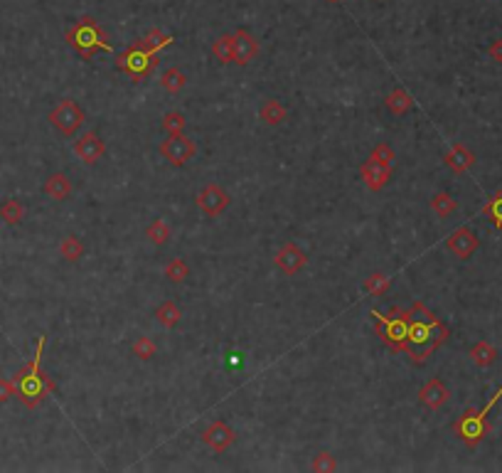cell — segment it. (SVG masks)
Instances as JSON below:
<instances>
[{"mask_svg": "<svg viewBox=\"0 0 502 473\" xmlns=\"http://www.w3.org/2000/svg\"><path fill=\"white\" fill-rule=\"evenodd\" d=\"M160 153L170 165L183 168V165H187L194 158L197 146H194L192 138H187L185 133H178V136H167L165 141L160 143Z\"/></svg>", "mask_w": 502, "mask_h": 473, "instance_id": "cell-8", "label": "cell"}, {"mask_svg": "<svg viewBox=\"0 0 502 473\" xmlns=\"http://www.w3.org/2000/svg\"><path fill=\"white\" fill-rule=\"evenodd\" d=\"M259 55V40L249 30H237L234 33V62L239 67H246L249 62H254Z\"/></svg>", "mask_w": 502, "mask_h": 473, "instance_id": "cell-15", "label": "cell"}, {"mask_svg": "<svg viewBox=\"0 0 502 473\" xmlns=\"http://www.w3.org/2000/svg\"><path fill=\"white\" fill-rule=\"evenodd\" d=\"M443 163L458 175L468 173V170L476 165V153L470 151V148H465L463 143H453V146L449 148V153L443 156Z\"/></svg>", "mask_w": 502, "mask_h": 473, "instance_id": "cell-17", "label": "cell"}, {"mask_svg": "<svg viewBox=\"0 0 502 473\" xmlns=\"http://www.w3.org/2000/svg\"><path fill=\"white\" fill-rule=\"evenodd\" d=\"M372 318H374V331H377V335L382 338V343L389 345L392 350H396V353H404L406 335H409V328H411L409 310L394 308L389 315H382V313H377V310H372Z\"/></svg>", "mask_w": 502, "mask_h": 473, "instance_id": "cell-3", "label": "cell"}, {"mask_svg": "<svg viewBox=\"0 0 502 473\" xmlns=\"http://www.w3.org/2000/svg\"><path fill=\"white\" fill-rule=\"evenodd\" d=\"M384 103H387V109L394 116H404L409 114L411 106H414V99H411V94L406 92V89H394V92L384 99Z\"/></svg>", "mask_w": 502, "mask_h": 473, "instance_id": "cell-21", "label": "cell"}, {"mask_svg": "<svg viewBox=\"0 0 502 473\" xmlns=\"http://www.w3.org/2000/svg\"><path fill=\"white\" fill-rule=\"evenodd\" d=\"M44 192H47V197H52V200H67V197L72 195V183L69 178H67L65 173H52L47 180H44Z\"/></svg>", "mask_w": 502, "mask_h": 473, "instance_id": "cell-19", "label": "cell"}, {"mask_svg": "<svg viewBox=\"0 0 502 473\" xmlns=\"http://www.w3.org/2000/svg\"><path fill=\"white\" fill-rule=\"evenodd\" d=\"M360 175H362V180H365V185H367L369 190L379 192V190H384L387 183L392 180V165L382 163V160H377L374 156H369L367 160L362 163Z\"/></svg>", "mask_w": 502, "mask_h": 473, "instance_id": "cell-12", "label": "cell"}, {"mask_svg": "<svg viewBox=\"0 0 502 473\" xmlns=\"http://www.w3.org/2000/svg\"><path fill=\"white\" fill-rule=\"evenodd\" d=\"M229 202H232L229 192L224 190L221 185H217V183H210V185H205L200 192H197V207H200L202 213L212 219L219 217V215H224V210L229 207Z\"/></svg>", "mask_w": 502, "mask_h": 473, "instance_id": "cell-9", "label": "cell"}, {"mask_svg": "<svg viewBox=\"0 0 502 473\" xmlns=\"http://www.w3.org/2000/svg\"><path fill=\"white\" fill-rule=\"evenodd\" d=\"M431 210L438 217H451V215L458 210V202L453 200L451 192H436V195L431 197Z\"/></svg>", "mask_w": 502, "mask_h": 473, "instance_id": "cell-26", "label": "cell"}, {"mask_svg": "<svg viewBox=\"0 0 502 473\" xmlns=\"http://www.w3.org/2000/svg\"><path fill=\"white\" fill-rule=\"evenodd\" d=\"M160 87L165 89L167 94H180L187 87V76H185V72L178 69V67H167L160 74Z\"/></svg>", "mask_w": 502, "mask_h": 473, "instance_id": "cell-22", "label": "cell"}, {"mask_svg": "<svg viewBox=\"0 0 502 473\" xmlns=\"http://www.w3.org/2000/svg\"><path fill=\"white\" fill-rule=\"evenodd\" d=\"M369 156H374L377 160H382V163H387V165H394V158H396L394 151H392V146H387V143H377Z\"/></svg>", "mask_w": 502, "mask_h": 473, "instance_id": "cell-37", "label": "cell"}, {"mask_svg": "<svg viewBox=\"0 0 502 473\" xmlns=\"http://www.w3.org/2000/svg\"><path fill=\"white\" fill-rule=\"evenodd\" d=\"M449 397H451V392H449V387L443 385L441 377H431V380L419 390V399H421V404L428 409H433V412L441 409L443 404L449 402Z\"/></svg>", "mask_w": 502, "mask_h": 473, "instance_id": "cell-16", "label": "cell"}, {"mask_svg": "<svg viewBox=\"0 0 502 473\" xmlns=\"http://www.w3.org/2000/svg\"><path fill=\"white\" fill-rule=\"evenodd\" d=\"M389 276L387 274H369L367 279H365V291L367 294H372V296H384L387 294V288H389Z\"/></svg>", "mask_w": 502, "mask_h": 473, "instance_id": "cell-34", "label": "cell"}, {"mask_svg": "<svg viewBox=\"0 0 502 473\" xmlns=\"http://www.w3.org/2000/svg\"><path fill=\"white\" fill-rule=\"evenodd\" d=\"M87 114L74 99H62L52 111H49V124L60 131L62 136H74L76 131L84 126Z\"/></svg>", "mask_w": 502, "mask_h": 473, "instance_id": "cell-6", "label": "cell"}, {"mask_svg": "<svg viewBox=\"0 0 502 473\" xmlns=\"http://www.w3.org/2000/svg\"><path fill=\"white\" fill-rule=\"evenodd\" d=\"M409 315H411V321H416V323H436L438 321L436 313L424 306V301H414L409 308Z\"/></svg>", "mask_w": 502, "mask_h": 473, "instance_id": "cell-35", "label": "cell"}, {"mask_svg": "<svg viewBox=\"0 0 502 473\" xmlns=\"http://www.w3.org/2000/svg\"><path fill=\"white\" fill-rule=\"evenodd\" d=\"M500 397H502V387L495 392V395H492L490 402H487L485 407H483V409H468V412H465L463 417H460L458 422L453 424V431L465 441V446H468V449H476V446L480 444L483 439H485V434H487V414H490V409L495 407Z\"/></svg>", "mask_w": 502, "mask_h": 473, "instance_id": "cell-4", "label": "cell"}, {"mask_svg": "<svg viewBox=\"0 0 502 473\" xmlns=\"http://www.w3.org/2000/svg\"><path fill=\"white\" fill-rule=\"evenodd\" d=\"M190 276V267H187V261L185 259H173V261H167V267H165V279L167 281H173V283H183L185 279Z\"/></svg>", "mask_w": 502, "mask_h": 473, "instance_id": "cell-30", "label": "cell"}, {"mask_svg": "<svg viewBox=\"0 0 502 473\" xmlns=\"http://www.w3.org/2000/svg\"><path fill=\"white\" fill-rule=\"evenodd\" d=\"M183 318V310L175 301H162L160 306L156 308V321L160 323L162 328H175Z\"/></svg>", "mask_w": 502, "mask_h": 473, "instance_id": "cell-23", "label": "cell"}, {"mask_svg": "<svg viewBox=\"0 0 502 473\" xmlns=\"http://www.w3.org/2000/svg\"><path fill=\"white\" fill-rule=\"evenodd\" d=\"M328 3H340V0H328Z\"/></svg>", "mask_w": 502, "mask_h": 473, "instance_id": "cell-40", "label": "cell"}, {"mask_svg": "<svg viewBox=\"0 0 502 473\" xmlns=\"http://www.w3.org/2000/svg\"><path fill=\"white\" fill-rule=\"evenodd\" d=\"M42 348H44V338H40L37 343V353H35V360L30 367L17 375V387H20V399L25 402V407H37L42 402V397L47 392L54 390V385L47 380V375L40 372V358H42Z\"/></svg>", "mask_w": 502, "mask_h": 473, "instance_id": "cell-2", "label": "cell"}, {"mask_svg": "<svg viewBox=\"0 0 502 473\" xmlns=\"http://www.w3.org/2000/svg\"><path fill=\"white\" fill-rule=\"evenodd\" d=\"M446 247H449L451 254H455L458 259H470V256L478 251V247H480V240H478V234L470 227H460L455 229L453 234H449Z\"/></svg>", "mask_w": 502, "mask_h": 473, "instance_id": "cell-14", "label": "cell"}, {"mask_svg": "<svg viewBox=\"0 0 502 473\" xmlns=\"http://www.w3.org/2000/svg\"><path fill=\"white\" fill-rule=\"evenodd\" d=\"M483 215H485V217H490L492 224H495L497 229H502V190L495 192V195H492L490 200L485 202V207H483Z\"/></svg>", "mask_w": 502, "mask_h": 473, "instance_id": "cell-33", "label": "cell"}, {"mask_svg": "<svg viewBox=\"0 0 502 473\" xmlns=\"http://www.w3.org/2000/svg\"><path fill=\"white\" fill-rule=\"evenodd\" d=\"M170 42H173V35H165L162 30H151V33H148L146 38L141 40L143 47L151 49L153 55H156V52H160L162 47H167Z\"/></svg>", "mask_w": 502, "mask_h": 473, "instance_id": "cell-31", "label": "cell"}, {"mask_svg": "<svg viewBox=\"0 0 502 473\" xmlns=\"http://www.w3.org/2000/svg\"><path fill=\"white\" fill-rule=\"evenodd\" d=\"M487 55H490L492 62L502 65V40H495V42H490V47H487Z\"/></svg>", "mask_w": 502, "mask_h": 473, "instance_id": "cell-39", "label": "cell"}, {"mask_svg": "<svg viewBox=\"0 0 502 473\" xmlns=\"http://www.w3.org/2000/svg\"><path fill=\"white\" fill-rule=\"evenodd\" d=\"M84 242L79 240V237H74V234H69V237H65L62 240V244H60V254H62V259H67V261H79L81 256H84Z\"/></svg>", "mask_w": 502, "mask_h": 473, "instance_id": "cell-27", "label": "cell"}, {"mask_svg": "<svg viewBox=\"0 0 502 473\" xmlns=\"http://www.w3.org/2000/svg\"><path fill=\"white\" fill-rule=\"evenodd\" d=\"M468 355L470 360H473V365H478V367H490V365L500 358L497 348L492 343H487V340H478V343L470 348Z\"/></svg>", "mask_w": 502, "mask_h": 473, "instance_id": "cell-20", "label": "cell"}, {"mask_svg": "<svg viewBox=\"0 0 502 473\" xmlns=\"http://www.w3.org/2000/svg\"><path fill=\"white\" fill-rule=\"evenodd\" d=\"M200 439L205 441L207 449H212L215 454H224L229 446L234 444L237 434H234V429L224 422V419H217V422H212V424L202 431Z\"/></svg>", "mask_w": 502, "mask_h": 473, "instance_id": "cell-11", "label": "cell"}, {"mask_svg": "<svg viewBox=\"0 0 502 473\" xmlns=\"http://www.w3.org/2000/svg\"><path fill=\"white\" fill-rule=\"evenodd\" d=\"M449 338V326L441 321L436 323H416L411 321L409 335H406L404 353L414 360L416 365H421L438 345H443V340Z\"/></svg>", "mask_w": 502, "mask_h": 473, "instance_id": "cell-1", "label": "cell"}, {"mask_svg": "<svg viewBox=\"0 0 502 473\" xmlns=\"http://www.w3.org/2000/svg\"><path fill=\"white\" fill-rule=\"evenodd\" d=\"M0 217L6 219L8 224H17L25 217V207H22L20 200H6L0 205Z\"/></svg>", "mask_w": 502, "mask_h": 473, "instance_id": "cell-32", "label": "cell"}, {"mask_svg": "<svg viewBox=\"0 0 502 473\" xmlns=\"http://www.w3.org/2000/svg\"><path fill=\"white\" fill-rule=\"evenodd\" d=\"M17 392V382L15 380H0V402H8Z\"/></svg>", "mask_w": 502, "mask_h": 473, "instance_id": "cell-38", "label": "cell"}, {"mask_svg": "<svg viewBox=\"0 0 502 473\" xmlns=\"http://www.w3.org/2000/svg\"><path fill=\"white\" fill-rule=\"evenodd\" d=\"M170 224L165 222L162 217H156L151 224H148V229H146V237L153 242L156 247H162V244H167V240H170Z\"/></svg>", "mask_w": 502, "mask_h": 473, "instance_id": "cell-25", "label": "cell"}, {"mask_svg": "<svg viewBox=\"0 0 502 473\" xmlns=\"http://www.w3.org/2000/svg\"><path fill=\"white\" fill-rule=\"evenodd\" d=\"M259 119L264 121L266 126H281L283 121L288 119V111L278 99H264L259 109Z\"/></svg>", "mask_w": 502, "mask_h": 473, "instance_id": "cell-18", "label": "cell"}, {"mask_svg": "<svg viewBox=\"0 0 502 473\" xmlns=\"http://www.w3.org/2000/svg\"><path fill=\"white\" fill-rule=\"evenodd\" d=\"M67 40H69V44L76 49V52H79L81 57H84V60H89V57H92L97 49H103V52H114V47L108 44L106 33L99 28L92 17H84L79 25H74V28L69 30V35H67Z\"/></svg>", "mask_w": 502, "mask_h": 473, "instance_id": "cell-5", "label": "cell"}, {"mask_svg": "<svg viewBox=\"0 0 502 473\" xmlns=\"http://www.w3.org/2000/svg\"><path fill=\"white\" fill-rule=\"evenodd\" d=\"M274 264L281 269L286 276H293V274H298V272L306 269V264H308V254H306V251L301 249V244H296V242H286L281 249L276 251Z\"/></svg>", "mask_w": 502, "mask_h": 473, "instance_id": "cell-10", "label": "cell"}, {"mask_svg": "<svg viewBox=\"0 0 502 473\" xmlns=\"http://www.w3.org/2000/svg\"><path fill=\"white\" fill-rule=\"evenodd\" d=\"M212 55L221 62V65H232L234 62V35H219L212 42Z\"/></svg>", "mask_w": 502, "mask_h": 473, "instance_id": "cell-24", "label": "cell"}, {"mask_svg": "<svg viewBox=\"0 0 502 473\" xmlns=\"http://www.w3.org/2000/svg\"><path fill=\"white\" fill-rule=\"evenodd\" d=\"M335 468H337V461H335L333 454H328V451L315 454V458H313V471H318V473H330V471H335Z\"/></svg>", "mask_w": 502, "mask_h": 473, "instance_id": "cell-36", "label": "cell"}, {"mask_svg": "<svg viewBox=\"0 0 502 473\" xmlns=\"http://www.w3.org/2000/svg\"><path fill=\"white\" fill-rule=\"evenodd\" d=\"M131 350H133V355L138 360H143V363H148V360H153L156 358V353H158V345L153 343L151 338L148 335H141V338H135L133 340V345H131Z\"/></svg>", "mask_w": 502, "mask_h": 473, "instance_id": "cell-28", "label": "cell"}, {"mask_svg": "<svg viewBox=\"0 0 502 473\" xmlns=\"http://www.w3.org/2000/svg\"><path fill=\"white\" fill-rule=\"evenodd\" d=\"M74 153L79 156V160H84L87 165H94L97 160H101L106 156V143H103V138L99 136L97 131H87L84 136L76 138Z\"/></svg>", "mask_w": 502, "mask_h": 473, "instance_id": "cell-13", "label": "cell"}, {"mask_svg": "<svg viewBox=\"0 0 502 473\" xmlns=\"http://www.w3.org/2000/svg\"><path fill=\"white\" fill-rule=\"evenodd\" d=\"M156 62L158 60L151 49H146L141 42H135L126 49L119 60H116V67H119L121 72H126V74H131L133 79H146V76L153 72V65H156Z\"/></svg>", "mask_w": 502, "mask_h": 473, "instance_id": "cell-7", "label": "cell"}, {"mask_svg": "<svg viewBox=\"0 0 502 473\" xmlns=\"http://www.w3.org/2000/svg\"><path fill=\"white\" fill-rule=\"evenodd\" d=\"M162 128L167 131V136H178V133H185V128H187V119L180 111H167L162 116Z\"/></svg>", "mask_w": 502, "mask_h": 473, "instance_id": "cell-29", "label": "cell"}]
</instances>
